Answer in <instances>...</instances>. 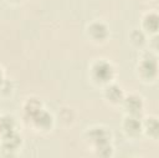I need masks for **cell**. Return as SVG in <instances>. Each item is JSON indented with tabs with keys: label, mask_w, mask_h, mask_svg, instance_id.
<instances>
[{
	"label": "cell",
	"mask_w": 159,
	"mask_h": 158,
	"mask_svg": "<svg viewBox=\"0 0 159 158\" xmlns=\"http://www.w3.org/2000/svg\"><path fill=\"white\" fill-rule=\"evenodd\" d=\"M94 75L97 78H99L101 81H107L112 77L113 75V68L109 63L107 62H98L96 66H94Z\"/></svg>",
	"instance_id": "6da1fadb"
},
{
	"label": "cell",
	"mask_w": 159,
	"mask_h": 158,
	"mask_svg": "<svg viewBox=\"0 0 159 158\" xmlns=\"http://www.w3.org/2000/svg\"><path fill=\"white\" fill-rule=\"evenodd\" d=\"M35 122L37 126L40 127H48L51 124V116L43 111H40L35 117H34Z\"/></svg>",
	"instance_id": "7a4b0ae2"
},
{
	"label": "cell",
	"mask_w": 159,
	"mask_h": 158,
	"mask_svg": "<svg viewBox=\"0 0 159 158\" xmlns=\"http://www.w3.org/2000/svg\"><path fill=\"white\" fill-rule=\"evenodd\" d=\"M91 137H92L93 141L97 142L98 146H102V144L107 143V132L104 129H102V128H97V129L92 131Z\"/></svg>",
	"instance_id": "3957f363"
},
{
	"label": "cell",
	"mask_w": 159,
	"mask_h": 158,
	"mask_svg": "<svg viewBox=\"0 0 159 158\" xmlns=\"http://www.w3.org/2000/svg\"><path fill=\"white\" fill-rule=\"evenodd\" d=\"M89 30H91V34H92L96 39H102V37H104V36L107 35V29H106V26L102 25V24H99V22L93 24Z\"/></svg>",
	"instance_id": "277c9868"
},
{
	"label": "cell",
	"mask_w": 159,
	"mask_h": 158,
	"mask_svg": "<svg viewBox=\"0 0 159 158\" xmlns=\"http://www.w3.org/2000/svg\"><path fill=\"white\" fill-rule=\"evenodd\" d=\"M155 70H157V65H155V61L154 60H145L143 61L142 63V71L145 72L147 76H152L155 73Z\"/></svg>",
	"instance_id": "5b68a950"
},
{
	"label": "cell",
	"mask_w": 159,
	"mask_h": 158,
	"mask_svg": "<svg viewBox=\"0 0 159 158\" xmlns=\"http://www.w3.org/2000/svg\"><path fill=\"white\" fill-rule=\"evenodd\" d=\"M5 144L7 146V148H14V147H16L17 144H19V137L11 131V132H9V133H6L5 134Z\"/></svg>",
	"instance_id": "8992f818"
},
{
	"label": "cell",
	"mask_w": 159,
	"mask_h": 158,
	"mask_svg": "<svg viewBox=\"0 0 159 158\" xmlns=\"http://www.w3.org/2000/svg\"><path fill=\"white\" fill-rule=\"evenodd\" d=\"M12 127H14V121L9 117H4L1 121H0V131L4 132L5 134L11 132L12 131Z\"/></svg>",
	"instance_id": "52a82bcc"
},
{
	"label": "cell",
	"mask_w": 159,
	"mask_h": 158,
	"mask_svg": "<svg viewBox=\"0 0 159 158\" xmlns=\"http://www.w3.org/2000/svg\"><path fill=\"white\" fill-rule=\"evenodd\" d=\"M127 107L128 109H130L132 112H135V111H140V107H142V103H140V100L137 98V97H129L127 100Z\"/></svg>",
	"instance_id": "ba28073f"
},
{
	"label": "cell",
	"mask_w": 159,
	"mask_h": 158,
	"mask_svg": "<svg viewBox=\"0 0 159 158\" xmlns=\"http://www.w3.org/2000/svg\"><path fill=\"white\" fill-rule=\"evenodd\" d=\"M107 95H108V97H109L112 101H118V100H120V97H122V91L119 90V87L112 86V87L108 88Z\"/></svg>",
	"instance_id": "9c48e42d"
},
{
	"label": "cell",
	"mask_w": 159,
	"mask_h": 158,
	"mask_svg": "<svg viewBox=\"0 0 159 158\" xmlns=\"http://www.w3.org/2000/svg\"><path fill=\"white\" fill-rule=\"evenodd\" d=\"M125 126H127V129L130 132H138L140 129V123L135 118H128L125 122Z\"/></svg>",
	"instance_id": "30bf717a"
},
{
	"label": "cell",
	"mask_w": 159,
	"mask_h": 158,
	"mask_svg": "<svg viewBox=\"0 0 159 158\" xmlns=\"http://www.w3.org/2000/svg\"><path fill=\"white\" fill-rule=\"evenodd\" d=\"M145 26L148 29L155 31L157 27H158V17H157V15H149L147 17V20H145Z\"/></svg>",
	"instance_id": "8fae6325"
}]
</instances>
